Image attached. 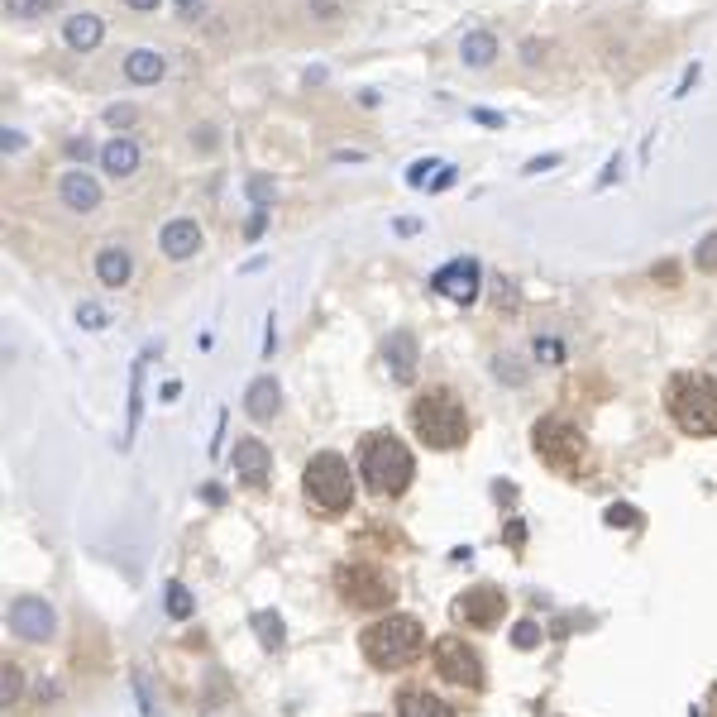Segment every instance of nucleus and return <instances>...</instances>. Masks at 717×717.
Segmentation results:
<instances>
[{
	"label": "nucleus",
	"mask_w": 717,
	"mask_h": 717,
	"mask_svg": "<svg viewBox=\"0 0 717 717\" xmlns=\"http://www.w3.org/2000/svg\"><path fill=\"white\" fill-rule=\"evenodd\" d=\"M478 287H483L478 259H450L431 273V292H440V297H450V302H459V306H474Z\"/></svg>",
	"instance_id": "9"
},
{
	"label": "nucleus",
	"mask_w": 717,
	"mask_h": 717,
	"mask_svg": "<svg viewBox=\"0 0 717 717\" xmlns=\"http://www.w3.org/2000/svg\"><path fill=\"white\" fill-rule=\"evenodd\" d=\"M67 153H72V158H87L91 144H87V139H67Z\"/></svg>",
	"instance_id": "40"
},
{
	"label": "nucleus",
	"mask_w": 717,
	"mask_h": 717,
	"mask_svg": "<svg viewBox=\"0 0 717 717\" xmlns=\"http://www.w3.org/2000/svg\"><path fill=\"white\" fill-rule=\"evenodd\" d=\"M694 82H698V67H689V72H684V77H679V96H684V91L694 87Z\"/></svg>",
	"instance_id": "42"
},
{
	"label": "nucleus",
	"mask_w": 717,
	"mask_h": 717,
	"mask_svg": "<svg viewBox=\"0 0 717 717\" xmlns=\"http://www.w3.org/2000/svg\"><path fill=\"white\" fill-rule=\"evenodd\" d=\"M383 359H388V369L397 383H407L416 373V335L412 330H392L388 345H383Z\"/></svg>",
	"instance_id": "17"
},
{
	"label": "nucleus",
	"mask_w": 717,
	"mask_h": 717,
	"mask_svg": "<svg viewBox=\"0 0 717 717\" xmlns=\"http://www.w3.org/2000/svg\"><path fill=\"white\" fill-rule=\"evenodd\" d=\"M502 612H507V593L493 584L464 588L455 598V622H464V627H498Z\"/></svg>",
	"instance_id": "10"
},
{
	"label": "nucleus",
	"mask_w": 717,
	"mask_h": 717,
	"mask_svg": "<svg viewBox=\"0 0 717 717\" xmlns=\"http://www.w3.org/2000/svg\"><path fill=\"white\" fill-rule=\"evenodd\" d=\"M0 149H5V153H20V149H24V134H15V130L0 134Z\"/></svg>",
	"instance_id": "38"
},
{
	"label": "nucleus",
	"mask_w": 717,
	"mask_h": 717,
	"mask_svg": "<svg viewBox=\"0 0 717 717\" xmlns=\"http://www.w3.org/2000/svg\"><path fill=\"white\" fill-rule=\"evenodd\" d=\"M708 717H717V684H713V694H708Z\"/></svg>",
	"instance_id": "44"
},
{
	"label": "nucleus",
	"mask_w": 717,
	"mask_h": 717,
	"mask_svg": "<svg viewBox=\"0 0 717 717\" xmlns=\"http://www.w3.org/2000/svg\"><path fill=\"white\" fill-rule=\"evenodd\" d=\"M149 359H153V345L134 359V369H130V435H134V426H139V407H144L139 392H144V364H149ZM130 435H125V440H130Z\"/></svg>",
	"instance_id": "23"
},
{
	"label": "nucleus",
	"mask_w": 717,
	"mask_h": 717,
	"mask_svg": "<svg viewBox=\"0 0 717 717\" xmlns=\"http://www.w3.org/2000/svg\"><path fill=\"white\" fill-rule=\"evenodd\" d=\"M196 5H201V0H177V10H182V15H196Z\"/></svg>",
	"instance_id": "43"
},
{
	"label": "nucleus",
	"mask_w": 717,
	"mask_h": 717,
	"mask_svg": "<svg viewBox=\"0 0 717 717\" xmlns=\"http://www.w3.org/2000/svg\"><path fill=\"white\" fill-rule=\"evenodd\" d=\"M459 58H464V67H488L498 58V34L493 29H469L459 39Z\"/></svg>",
	"instance_id": "21"
},
{
	"label": "nucleus",
	"mask_w": 717,
	"mask_h": 717,
	"mask_svg": "<svg viewBox=\"0 0 717 717\" xmlns=\"http://www.w3.org/2000/svg\"><path fill=\"white\" fill-rule=\"evenodd\" d=\"M20 689H24L20 670H15V665H5V703H20Z\"/></svg>",
	"instance_id": "32"
},
{
	"label": "nucleus",
	"mask_w": 717,
	"mask_h": 717,
	"mask_svg": "<svg viewBox=\"0 0 717 717\" xmlns=\"http://www.w3.org/2000/svg\"><path fill=\"white\" fill-rule=\"evenodd\" d=\"M469 115H474L478 125H493V130H502V115H498V110H469Z\"/></svg>",
	"instance_id": "37"
},
{
	"label": "nucleus",
	"mask_w": 717,
	"mask_h": 717,
	"mask_svg": "<svg viewBox=\"0 0 717 717\" xmlns=\"http://www.w3.org/2000/svg\"><path fill=\"white\" fill-rule=\"evenodd\" d=\"M163 72H168V58H163L158 48H134V53H125V77H130L134 87H153Z\"/></svg>",
	"instance_id": "18"
},
{
	"label": "nucleus",
	"mask_w": 717,
	"mask_h": 717,
	"mask_svg": "<svg viewBox=\"0 0 717 717\" xmlns=\"http://www.w3.org/2000/svg\"><path fill=\"white\" fill-rule=\"evenodd\" d=\"M101 168L110 177H134L139 173V144L134 139H110L101 144Z\"/></svg>",
	"instance_id": "20"
},
{
	"label": "nucleus",
	"mask_w": 717,
	"mask_h": 717,
	"mask_svg": "<svg viewBox=\"0 0 717 717\" xmlns=\"http://www.w3.org/2000/svg\"><path fill=\"white\" fill-rule=\"evenodd\" d=\"M254 631H259V641L268 651L283 646V617H278V612H254Z\"/></svg>",
	"instance_id": "24"
},
{
	"label": "nucleus",
	"mask_w": 717,
	"mask_h": 717,
	"mask_svg": "<svg viewBox=\"0 0 717 717\" xmlns=\"http://www.w3.org/2000/svg\"><path fill=\"white\" fill-rule=\"evenodd\" d=\"M58 0H5V15H15V20H34V15H48Z\"/></svg>",
	"instance_id": "25"
},
{
	"label": "nucleus",
	"mask_w": 717,
	"mask_h": 717,
	"mask_svg": "<svg viewBox=\"0 0 717 717\" xmlns=\"http://www.w3.org/2000/svg\"><path fill=\"white\" fill-rule=\"evenodd\" d=\"M694 263L703 268V273H717V230L694 249Z\"/></svg>",
	"instance_id": "28"
},
{
	"label": "nucleus",
	"mask_w": 717,
	"mask_h": 717,
	"mask_svg": "<svg viewBox=\"0 0 717 717\" xmlns=\"http://www.w3.org/2000/svg\"><path fill=\"white\" fill-rule=\"evenodd\" d=\"M531 440H536V455H541L555 474H579V469H584V459H588L584 431H579L574 421H565V416H541Z\"/></svg>",
	"instance_id": "6"
},
{
	"label": "nucleus",
	"mask_w": 717,
	"mask_h": 717,
	"mask_svg": "<svg viewBox=\"0 0 717 717\" xmlns=\"http://www.w3.org/2000/svg\"><path fill=\"white\" fill-rule=\"evenodd\" d=\"M263 225H268V211H259V206H254V216H249V225H244V235L259 239V235H263Z\"/></svg>",
	"instance_id": "34"
},
{
	"label": "nucleus",
	"mask_w": 717,
	"mask_h": 717,
	"mask_svg": "<svg viewBox=\"0 0 717 717\" xmlns=\"http://www.w3.org/2000/svg\"><path fill=\"white\" fill-rule=\"evenodd\" d=\"M397 708H402V717H455L450 703H440V698L426 694V689H402V694H397Z\"/></svg>",
	"instance_id": "22"
},
{
	"label": "nucleus",
	"mask_w": 717,
	"mask_h": 717,
	"mask_svg": "<svg viewBox=\"0 0 717 717\" xmlns=\"http://www.w3.org/2000/svg\"><path fill=\"white\" fill-rule=\"evenodd\" d=\"M665 407L670 421L684 435H717V378L708 373H674L665 388Z\"/></svg>",
	"instance_id": "3"
},
{
	"label": "nucleus",
	"mask_w": 717,
	"mask_h": 717,
	"mask_svg": "<svg viewBox=\"0 0 717 717\" xmlns=\"http://www.w3.org/2000/svg\"><path fill=\"white\" fill-rule=\"evenodd\" d=\"M536 641H541V627H536V622H522V627L512 631V646H522V651H531Z\"/></svg>",
	"instance_id": "31"
},
{
	"label": "nucleus",
	"mask_w": 717,
	"mask_h": 717,
	"mask_svg": "<svg viewBox=\"0 0 717 717\" xmlns=\"http://www.w3.org/2000/svg\"><path fill=\"white\" fill-rule=\"evenodd\" d=\"M450 182H455V168H450V163H440V173L431 177V187H435V192H445Z\"/></svg>",
	"instance_id": "36"
},
{
	"label": "nucleus",
	"mask_w": 717,
	"mask_h": 717,
	"mask_svg": "<svg viewBox=\"0 0 717 717\" xmlns=\"http://www.w3.org/2000/svg\"><path fill=\"white\" fill-rule=\"evenodd\" d=\"M306 498L316 512H326V517H340L354 507V478H349V464L345 455H335V450H321V455H311L306 464Z\"/></svg>",
	"instance_id": "5"
},
{
	"label": "nucleus",
	"mask_w": 717,
	"mask_h": 717,
	"mask_svg": "<svg viewBox=\"0 0 717 717\" xmlns=\"http://www.w3.org/2000/svg\"><path fill=\"white\" fill-rule=\"evenodd\" d=\"M63 39H67V48H72V53H96V48H101V39H106V20H101V15H91V10H82V15H67Z\"/></svg>",
	"instance_id": "14"
},
{
	"label": "nucleus",
	"mask_w": 717,
	"mask_h": 717,
	"mask_svg": "<svg viewBox=\"0 0 717 717\" xmlns=\"http://www.w3.org/2000/svg\"><path fill=\"white\" fill-rule=\"evenodd\" d=\"M230 464H235V474L244 478V483H254V488L268 483V474H273V455H268V445L254 440V435H249V440H239L235 455H230Z\"/></svg>",
	"instance_id": "13"
},
{
	"label": "nucleus",
	"mask_w": 717,
	"mask_h": 717,
	"mask_svg": "<svg viewBox=\"0 0 717 717\" xmlns=\"http://www.w3.org/2000/svg\"><path fill=\"white\" fill-rule=\"evenodd\" d=\"M58 196H63L67 211L91 216V211L101 206V182H96L91 173H82V168H72V173H63V182H58Z\"/></svg>",
	"instance_id": "12"
},
{
	"label": "nucleus",
	"mask_w": 717,
	"mask_h": 717,
	"mask_svg": "<svg viewBox=\"0 0 717 717\" xmlns=\"http://www.w3.org/2000/svg\"><path fill=\"white\" fill-rule=\"evenodd\" d=\"M335 588H340V598H345L349 608H359V612L392 608V598H397L392 579L378 565H340L335 569Z\"/></svg>",
	"instance_id": "7"
},
{
	"label": "nucleus",
	"mask_w": 717,
	"mask_h": 717,
	"mask_svg": "<svg viewBox=\"0 0 717 717\" xmlns=\"http://www.w3.org/2000/svg\"><path fill=\"white\" fill-rule=\"evenodd\" d=\"M435 655V670L445 684H455V689H483V660H478L474 646H464L459 636H440L431 646Z\"/></svg>",
	"instance_id": "8"
},
{
	"label": "nucleus",
	"mask_w": 717,
	"mask_h": 717,
	"mask_svg": "<svg viewBox=\"0 0 717 717\" xmlns=\"http://www.w3.org/2000/svg\"><path fill=\"white\" fill-rule=\"evenodd\" d=\"M435 168H440L435 158H416L412 168H407V182H412V187H426V182L435 177Z\"/></svg>",
	"instance_id": "29"
},
{
	"label": "nucleus",
	"mask_w": 717,
	"mask_h": 717,
	"mask_svg": "<svg viewBox=\"0 0 717 717\" xmlns=\"http://www.w3.org/2000/svg\"><path fill=\"white\" fill-rule=\"evenodd\" d=\"M608 522H612V526H617V522L627 526V522H636V517H631V507H612V512H608Z\"/></svg>",
	"instance_id": "41"
},
{
	"label": "nucleus",
	"mask_w": 717,
	"mask_h": 717,
	"mask_svg": "<svg viewBox=\"0 0 717 717\" xmlns=\"http://www.w3.org/2000/svg\"><path fill=\"white\" fill-rule=\"evenodd\" d=\"M273 182H268V177H249V201H254V206H259V211H268V206H273Z\"/></svg>",
	"instance_id": "27"
},
{
	"label": "nucleus",
	"mask_w": 717,
	"mask_h": 717,
	"mask_svg": "<svg viewBox=\"0 0 717 717\" xmlns=\"http://www.w3.org/2000/svg\"><path fill=\"white\" fill-rule=\"evenodd\" d=\"M555 163H560V153H545V158H531V163H526V173H550Z\"/></svg>",
	"instance_id": "35"
},
{
	"label": "nucleus",
	"mask_w": 717,
	"mask_h": 717,
	"mask_svg": "<svg viewBox=\"0 0 717 717\" xmlns=\"http://www.w3.org/2000/svg\"><path fill=\"white\" fill-rule=\"evenodd\" d=\"M77 321H82L87 330H101V326H106V311H101L96 302H82V306H77Z\"/></svg>",
	"instance_id": "30"
},
{
	"label": "nucleus",
	"mask_w": 717,
	"mask_h": 717,
	"mask_svg": "<svg viewBox=\"0 0 717 717\" xmlns=\"http://www.w3.org/2000/svg\"><path fill=\"white\" fill-rule=\"evenodd\" d=\"M125 5H130V10H139V15H153L163 0H125Z\"/></svg>",
	"instance_id": "39"
},
{
	"label": "nucleus",
	"mask_w": 717,
	"mask_h": 717,
	"mask_svg": "<svg viewBox=\"0 0 717 717\" xmlns=\"http://www.w3.org/2000/svg\"><path fill=\"white\" fill-rule=\"evenodd\" d=\"M412 426L421 435V445L431 450H459L469 440V412L450 388H426L412 402Z\"/></svg>",
	"instance_id": "2"
},
{
	"label": "nucleus",
	"mask_w": 717,
	"mask_h": 717,
	"mask_svg": "<svg viewBox=\"0 0 717 717\" xmlns=\"http://www.w3.org/2000/svg\"><path fill=\"white\" fill-rule=\"evenodd\" d=\"M106 125H115V130H120V125H134V106H110Z\"/></svg>",
	"instance_id": "33"
},
{
	"label": "nucleus",
	"mask_w": 717,
	"mask_h": 717,
	"mask_svg": "<svg viewBox=\"0 0 717 717\" xmlns=\"http://www.w3.org/2000/svg\"><path fill=\"white\" fill-rule=\"evenodd\" d=\"M421 651H426V631L407 612H388L364 631V655L378 670H407Z\"/></svg>",
	"instance_id": "4"
},
{
	"label": "nucleus",
	"mask_w": 717,
	"mask_h": 717,
	"mask_svg": "<svg viewBox=\"0 0 717 717\" xmlns=\"http://www.w3.org/2000/svg\"><path fill=\"white\" fill-rule=\"evenodd\" d=\"M158 244H163V254H168V259H192L196 249H201V225H196L192 216H177V220L163 225Z\"/></svg>",
	"instance_id": "15"
},
{
	"label": "nucleus",
	"mask_w": 717,
	"mask_h": 717,
	"mask_svg": "<svg viewBox=\"0 0 717 717\" xmlns=\"http://www.w3.org/2000/svg\"><path fill=\"white\" fill-rule=\"evenodd\" d=\"M192 593H187V588L182 584H168V617H192Z\"/></svg>",
	"instance_id": "26"
},
{
	"label": "nucleus",
	"mask_w": 717,
	"mask_h": 717,
	"mask_svg": "<svg viewBox=\"0 0 717 717\" xmlns=\"http://www.w3.org/2000/svg\"><path fill=\"white\" fill-rule=\"evenodd\" d=\"M278 407H283V392H278V383H273V378H254V383H249V392H244V412L254 416V421H273V416H278Z\"/></svg>",
	"instance_id": "19"
},
{
	"label": "nucleus",
	"mask_w": 717,
	"mask_h": 717,
	"mask_svg": "<svg viewBox=\"0 0 717 717\" xmlns=\"http://www.w3.org/2000/svg\"><path fill=\"white\" fill-rule=\"evenodd\" d=\"M10 627H15V636H20V641H48V636H53V627H58V617H53V608H48L44 598L24 593V598H15V603H10Z\"/></svg>",
	"instance_id": "11"
},
{
	"label": "nucleus",
	"mask_w": 717,
	"mask_h": 717,
	"mask_svg": "<svg viewBox=\"0 0 717 717\" xmlns=\"http://www.w3.org/2000/svg\"><path fill=\"white\" fill-rule=\"evenodd\" d=\"M134 278V259L125 244H106L101 254H96V283H106L110 292H120V287Z\"/></svg>",
	"instance_id": "16"
},
{
	"label": "nucleus",
	"mask_w": 717,
	"mask_h": 717,
	"mask_svg": "<svg viewBox=\"0 0 717 717\" xmlns=\"http://www.w3.org/2000/svg\"><path fill=\"white\" fill-rule=\"evenodd\" d=\"M359 474L369 483L373 498H402L412 488V474H416V459L412 450L397 440L392 431H378L364 440V455H359Z\"/></svg>",
	"instance_id": "1"
}]
</instances>
